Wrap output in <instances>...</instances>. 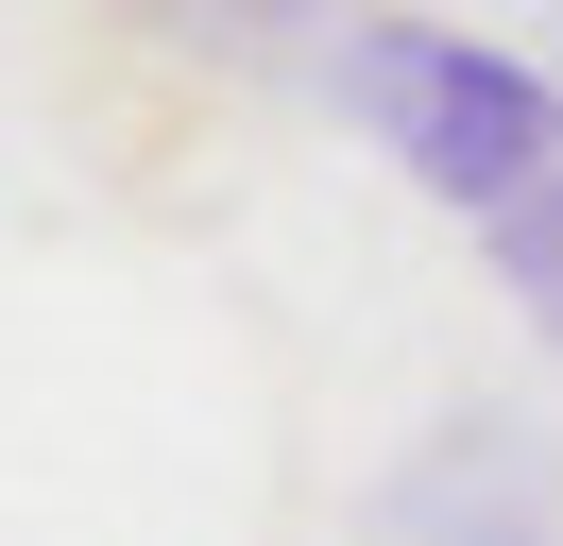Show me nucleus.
I'll use <instances>...</instances> for the list:
<instances>
[{
    "instance_id": "nucleus-3",
    "label": "nucleus",
    "mask_w": 563,
    "mask_h": 546,
    "mask_svg": "<svg viewBox=\"0 0 563 546\" xmlns=\"http://www.w3.org/2000/svg\"><path fill=\"white\" fill-rule=\"evenodd\" d=\"M137 18L172 34V52H206V68H290V86H324L376 0H137Z\"/></svg>"
},
{
    "instance_id": "nucleus-5",
    "label": "nucleus",
    "mask_w": 563,
    "mask_h": 546,
    "mask_svg": "<svg viewBox=\"0 0 563 546\" xmlns=\"http://www.w3.org/2000/svg\"><path fill=\"white\" fill-rule=\"evenodd\" d=\"M529 18H547V68H563V0H529Z\"/></svg>"
},
{
    "instance_id": "nucleus-4",
    "label": "nucleus",
    "mask_w": 563,
    "mask_h": 546,
    "mask_svg": "<svg viewBox=\"0 0 563 546\" xmlns=\"http://www.w3.org/2000/svg\"><path fill=\"white\" fill-rule=\"evenodd\" d=\"M478 256H495V291H512V325L563 359V171L512 205V222H478Z\"/></svg>"
},
{
    "instance_id": "nucleus-2",
    "label": "nucleus",
    "mask_w": 563,
    "mask_h": 546,
    "mask_svg": "<svg viewBox=\"0 0 563 546\" xmlns=\"http://www.w3.org/2000/svg\"><path fill=\"white\" fill-rule=\"evenodd\" d=\"M393 546H478V529H547V444H529V410H444V444H427L410 478L376 495Z\"/></svg>"
},
{
    "instance_id": "nucleus-1",
    "label": "nucleus",
    "mask_w": 563,
    "mask_h": 546,
    "mask_svg": "<svg viewBox=\"0 0 563 546\" xmlns=\"http://www.w3.org/2000/svg\"><path fill=\"white\" fill-rule=\"evenodd\" d=\"M324 102L427 205H461V222H512L563 171V68L512 52V34H461V18H358V52L324 68Z\"/></svg>"
},
{
    "instance_id": "nucleus-6",
    "label": "nucleus",
    "mask_w": 563,
    "mask_h": 546,
    "mask_svg": "<svg viewBox=\"0 0 563 546\" xmlns=\"http://www.w3.org/2000/svg\"><path fill=\"white\" fill-rule=\"evenodd\" d=\"M478 546H547V529H478Z\"/></svg>"
}]
</instances>
